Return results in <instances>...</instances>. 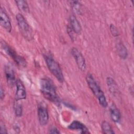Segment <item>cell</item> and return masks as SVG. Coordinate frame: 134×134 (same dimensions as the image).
<instances>
[{"label": "cell", "instance_id": "cell-22", "mask_svg": "<svg viewBox=\"0 0 134 134\" xmlns=\"http://www.w3.org/2000/svg\"><path fill=\"white\" fill-rule=\"evenodd\" d=\"M49 132L50 133H60V131L55 127H52L50 128Z\"/></svg>", "mask_w": 134, "mask_h": 134}, {"label": "cell", "instance_id": "cell-5", "mask_svg": "<svg viewBox=\"0 0 134 134\" xmlns=\"http://www.w3.org/2000/svg\"><path fill=\"white\" fill-rule=\"evenodd\" d=\"M1 47L3 50H4V51L5 52V53L9 57H10L19 67H26L27 62L25 58L21 56L18 55L16 53V52L11 47H10L7 43H6L5 41H2Z\"/></svg>", "mask_w": 134, "mask_h": 134}, {"label": "cell", "instance_id": "cell-17", "mask_svg": "<svg viewBox=\"0 0 134 134\" xmlns=\"http://www.w3.org/2000/svg\"><path fill=\"white\" fill-rule=\"evenodd\" d=\"M14 109L16 116L18 117H20L23 114V107L21 103L19 100H15L14 102Z\"/></svg>", "mask_w": 134, "mask_h": 134}, {"label": "cell", "instance_id": "cell-4", "mask_svg": "<svg viewBox=\"0 0 134 134\" xmlns=\"http://www.w3.org/2000/svg\"><path fill=\"white\" fill-rule=\"evenodd\" d=\"M44 59L50 72L55 77L58 81L60 83L63 82L64 80L63 74L58 62L51 57L48 55H44Z\"/></svg>", "mask_w": 134, "mask_h": 134}, {"label": "cell", "instance_id": "cell-6", "mask_svg": "<svg viewBox=\"0 0 134 134\" xmlns=\"http://www.w3.org/2000/svg\"><path fill=\"white\" fill-rule=\"evenodd\" d=\"M38 117L41 126L47 125L49 121V114L46 104L41 102L38 106Z\"/></svg>", "mask_w": 134, "mask_h": 134}, {"label": "cell", "instance_id": "cell-21", "mask_svg": "<svg viewBox=\"0 0 134 134\" xmlns=\"http://www.w3.org/2000/svg\"><path fill=\"white\" fill-rule=\"evenodd\" d=\"M0 126H1L0 132L2 133H7V129L5 127V125L2 121L1 122Z\"/></svg>", "mask_w": 134, "mask_h": 134}, {"label": "cell", "instance_id": "cell-23", "mask_svg": "<svg viewBox=\"0 0 134 134\" xmlns=\"http://www.w3.org/2000/svg\"><path fill=\"white\" fill-rule=\"evenodd\" d=\"M5 97V93H4V90H3L2 87H1V89H0V98L1 100H3V98Z\"/></svg>", "mask_w": 134, "mask_h": 134}, {"label": "cell", "instance_id": "cell-13", "mask_svg": "<svg viewBox=\"0 0 134 134\" xmlns=\"http://www.w3.org/2000/svg\"><path fill=\"white\" fill-rule=\"evenodd\" d=\"M70 27L72 31L77 34H80L82 31V27L79 20L74 15H72L70 16Z\"/></svg>", "mask_w": 134, "mask_h": 134}, {"label": "cell", "instance_id": "cell-2", "mask_svg": "<svg viewBox=\"0 0 134 134\" xmlns=\"http://www.w3.org/2000/svg\"><path fill=\"white\" fill-rule=\"evenodd\" d=\"M86 81L89 88L98 99L99 104L102 107L106 108L108 105V103L105 94L92 75L87 74L86 76Z\"/></svg>", "mask_w": 134, "mask_h": 134}, {"label": "cell", "instance_id": "cell-12", "mask_svg": "<svg viewBox=\"0 0 134 134\" xmlns=\"http://www.w3.org/2000/svg\"><path fill=\"white\" fill-rule=\"evenodd\" d=\"M106 83L108 87V89L113 95L114 96H118L119 91L117 84L115 80L110 77H108L106 79Z\"/></svg>", "mask_w": 134, "mask_h": 134}, {"label": "cell", "instance_id": "cell-8", "mask_svg": "<svg viewBox=\"0 0 134 134\" xmlns=\"http://www.w3.org/2000/svg\"><path fill=\"white\" fill-rule=\"evenodd\" d=\"M0 24L8 32H10L12 29L10 20L5 9H0Z\"/></svg>", "mask_w": 134, "mask_h": 134}, {"label": "cell", "instance_id": "cell-11", "mask_svg": "<svg viewBox=\"0 0 134 134\" xmlns=\"http://www.w3.org/2000/svg\"><path fill=\"white\" fill-rule=\"evenodd\" d=\"M68 128L71 130H76L80 131L81 133H90L88 128L82 122L77 120H74L69 126Z\"/></svg>", "mask_w": 134, "mask_h": 134}, {"label": "cell", "instance_id": "cell-14", "mask_svg": "<svg viewBox=\"0 0 134 134\" xmlns=\"http://www.w3.org/2000/svg\"><path fill=\"white\" fill-rule=\"evenodd\" d=\"M110 115L111 120L116 123L119 122L121 119V114L119 110L114 104H111L110 107Z\"/></svg>", "mask_w": 134, "mask_h": 134}, {"label": "cell", "instance_id": "cell-1", "mask_svg": "<svg viewBox=\"0 0 134 134\" xmlns=\"http://www.w3.org/2000/svg\"><path fill=\"white\" fill-rule=\"evenodd\" d=\"M40 92L44 98L57 105H60V100L57 93L56 88L50 79H42L40 80Z\"/></svg>", "mask_w": 134, "mask_h": 134}, {"label": "cell", "instance_id": "cell-10", "mask_svg": "<svg viewBox=\"0 0 134 134\" xmlns=\"http://www.w3.org/2000/svg\"><path fill=\"white\" fill-rule=\"evenodd\" d=\"M5 74L8 85L10 87H13L16 84V80L15 79V73L14 70L9 65L5 67Z\"/></svg>", "mask_w": 134, "mask_h": 134}, {"label": "cell", "instance_id": "cell-15", "mask_svg": "<svg viewBox=\"0 0 134 134\" xmlns=\"http://www.w3.org/2000/svg\"><path fill=\"white\" fill-rule=\"evenodd\" d=\"M116 48L118 55L122 59H126L128 56L127 49L125 45L120 41L116 43Z\"/></svg>", "mask_w": 134, "mask_h": 134}, {"label": "cell", "instance_id": "cell-18", "mask_svg": "<svg viewBox=\"0 0 134 134\" xmlns=\"http://www.w3.org/2000/svg\"><path fill=\"white\" fill-rule=\"evenodd\" d=\"M101 128H102V131L104 133L112 134L115 133L110 125L106 121H103L102 122Z\"/></svg>", "mask_w": 134, "mask_h": 134}, {"label": "cell", "instance_id": "cell-20", "mask_svg": "<svg viewBox=\"0 0 134 134\" xmlns=\"http://www.w3.org/2000/svg\"><path fill=\"white\" fill-rule=\"evenodd\" d=\"M109 29L111 34L114 37H118L119 35V32L116 28V27L113 24H110L109 26Z\"/></svg>", "mask_w": 134, "mask_h": 134}, {"label": "cell", "instance_id": "cell-16", "mask_svg": "<svg viewBox=\"0 0 134 134\" xmlns=\"http://www.w3.org/2000/svg\"><path fill=\"white\" fill-rule=\"evenodd\" d=\"M15 3L19 10L24 13H28L30 12L29 7L26 1H15Z\"/></svg>", "mask_w": 134, "mask_h": 134}, {"label": "cell", "instance_id": "cell-9", "mask_svg": "<svg viewBox=\"0 0 134 134\" xmlns=\"http://www.w3.org/2000/svg\"><path fill=\"white\" fill-rule=\"evenodd\" d=\"M16 85L17 88L15 94V100H20L25 99L27 94L25 87L22 81L19 79H17L16 80Z\"/></svg>", "mask_w": 134, "mask_h": 134}, {"label": "cell", "instance_id": "cell-7", "mask_svg": "<svg viewBox=\"0 0 134 134\" xmlns=\"http://www.w3.org/2000/svg\"><path fill=\"white\" fill-rule=\"evenodd\" d=\"M71 53L74 58L78 68L82 71H84L86 68V65L84 57L81 52L76 48H72L71 50Z\"/></svg>", "mask_w": 134, "mask_h": 134}, {"label": "cell", "instance_id": "cell-3", "mask_svg": "<svg viewBox=\"0 0 134 134\" xmlns=\"http://www.w3.org/2000/svg\"><path fill=\"white\" fill-rule=\"evenodd\" d=\"M16 18L19 31L23 36L28 41L32 40L34 38L32 30L24 16L19 13L16 15Z\"/></svg>", "mask_w": 134, "mask_h": 134}, {"label": "cell", "instance_id": "cell-19", "mask_svg": "<svg viewBox=\"0 0 134 134\" xmlns=\"http://www.w3.org/2000/svg\"><path fill=\"white\" fill-rule=\"evenodd\" d=\"M71 6L74 12L77 14H81L82 13V6L81 4L79 1H71Z\"/></svg>", "mask_w": 134, "mask_h": 134}]
</instances>
